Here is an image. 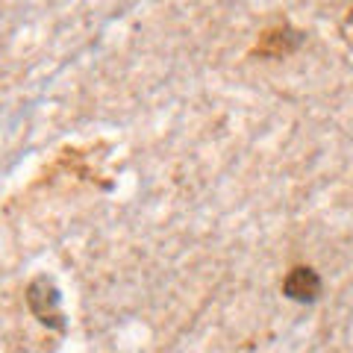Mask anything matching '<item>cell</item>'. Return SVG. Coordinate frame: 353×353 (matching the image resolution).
<instances>
[{"instance_id": "1", "label": "cell", "mask_w": 353, "mask_h": 353, "mask_svg": "<svg viewBox=\"0 0 353 353\" xmlns=\"http://www.w3.org/2000/svg\"><path fill=\"white\" fill-rule=\"evenodd\" d=\"M27 306L44 327L65 330V312H62V294L50 277H36L27 285Z\"/></svg>"}, {"instance_id": "2", "label": "cell", "mask_w": 353, "mask_h": 353, "mask_svg": "<svg viewBox=\"0 0 353 353\" xmlns=\"http://www.w3.org/2000/svg\"><path fill=\"white\" fill-rule=\"evenodd\" d=\"M321 292H324L321 274L315 268H309V265H297L283 280V294L294 303H315L321 297Z\"/></svg>"}]
</instances>
